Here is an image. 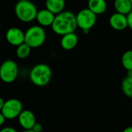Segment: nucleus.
I'll return each instance as SVG.
<instances>
[{
  "instance_id": "20e7f679",
  "label": "nucleus",
  "mask_w": 132,
  "mask_h": 132,
  "mask_svg": "<svg viewBox=\"0 0 132 132\" xmlns=\"http://www.w3.org/2000/svg\"><path fill=\"white\" fill-rule=\"evenodd\" d=\"M46 39V33L44 28L39 25L30 26L25 32V43L32 49L42 46Z\"/></svg>"
},
{
  "instance_id": "423d86ee",
  "label": "nucleus",
  "mask_w": 132,
  "mask_h": 132,
  "mask_svg": "<svg viewBox=\"0 0 132 132\" xmlns=\"http://www.w3.org/2000/svg\"><path fill=\"white\" fill-rule=\"evenodd\" d=\"M97 15L93 12L88 8L83 9L80 10L77 14H76V21L77 24V28L83 29H92L97 19Z\"/></svg>"
},
{
  "instance_id": "ddd939ff",
  "label": "nucleus",
  "mask_w": 132,
  "mask_h": 132,
  "mask_svg": "<svg viewBox=\"0 0 132 132\" xmlns=\"http://www.w3.org/2000/svg\"><path fill=\"white\" fill-rule=\"evenodd\" d=\"M107 2L105 0H88L87 8L97 15H101L107 10Z\"/></svg>"
},
{
  "instance_id": "f8f14e48",
  "label": "nucleus",
  "mask_w": 132,
  "mask_h": 132,
  "mask_svg": "<svg viewBox=\"0 0 132 132\" xmlns=\"http://www.w3.org/2000/svg\"><path fill=\"white\" fill-rule=\"evenodd\" d=\"M61 36L62 37L60 40V46L64 50H72L77 46L79 38L78 36L75 33V32L67 33Z\"/></svg>"
},
{
  "instance_id": "a878e982",
  "label": "nucleus",
  "mask_w": 132,
  "mask_h": 132,
  "mask_svg": "<svg viewBox=\"0 0 132 132\" xmlns=\"http://www.w3.org/2000/svg\"><path fill=\"white\" fill-rule=\"evenodd\" d=\"M82 31H83V32H84V34H87V33L90 32V29H83Z\"/></svg>"
},
{
  "instance_id": "7ed1b4c3",
  "label": "nucleus",
  "mask_w": 132,
  "mask_h": 132,
  "mask_svg": "<svg viewBox=\"0 0 132 132\" xmlns=\"http://www.w3.org/2000/svg\"><path fill=\"white\" fill-rule=\"evenodd\" d=\"M38 12L36 5L30 0L19 1L15 5V14L19 20L28 23L36 20Z\"/></svg>"
},
{
  "instance_id": "39448f33",
  "label": "nucleus",
  "mask_w": 132,
  "mask_h": 132,
  "mask_svg": "<svg viewBox=\"0 0 132 132\" xmlns=\"http://www.w3.org/2000/svg\"><path fill=\"white\" fill-rule=\"evenodd\" d=\"M18 64L12 60H6L0 65V80L5 84L13 83L19 76Z\"/></svg>"
},
{
  "instance_id": "412c9836",
  "label": "nucleus",
  "mask_w": 132,
  "mask_h": 132,
  "mask_svg": "<svg viewBox=\"0 0 132 132\" xmlns=\"http://www.w3.org/2000/svg\"><path fill=\"white\" fill-rule=\"evenodd\" d=\"M1 132H16V130L12 127H4L0 129Z\"/></svg>"
},
{
  "instance_id": "f257e3e1",
  "label": "nucleus",
  "mask_w": 132,
  "mask_h": 132,
  "mask_svg": "<svg viewBox=\"0 0 132 132\" xmlns=\"http://www.w3.org/2000/svg\"><path fill=\"white\" fill-rule=\"evenodd\" d=\"M53 32L59 36L73 32L77 29L76 15L70 11H63L55 15L51 25Z\"/></svg>"
},
{
  "instance_id": "4468645a",
  "label": "nucleus",
  "mask_w": 132,
  "mask_h": 132,
  "mask_svg": "<svg viewBox=\"0 0 132 132\" xmlns=\"http://www.w3.org/2000/svg\"><path fill=\"white\" fill-rule=\"evenodd\" d=\"M66 6L65 0H46V9L56 15L63 12Z\"/></svg>"
},
{
  "instance_id": "6ab92c4d",
  "label": "nucleus",
  "mask_w": 132,
  "mask_h": 132,
  "mask_svg": "<svg viewBox=\"0 0 132 132\" xmlns=\"http://www.w3.org/2000/svg\"><path fill=\"white\" fill-rule=\"evenodd\" d=\"M32 132H40L43 131V125L40 123L36 122L32 128Z\"/></svg>"
},
{
  "instance_id": "5701e85b",
  "label": "nucleus",
  "mask_w": 132,
  "mask_h": 132,
  "mask_svg": "<svg viewBox=\"0 0 132 132\" xmlns=\"http://www.w3.org/2000/svg\"><path fill=\"white\" fill-rule=\"evenodd\" d=\"M4 102H5V101L3 100V98L0 97V111H1V110H2V107H3Z\"/></svg>"
},
{
  "instance_id": "0eeeda50",
  "label": "nucleus",
  "mask_w": 132,
  "mask_h": 132,
  "mask_svg": "<svg viewBox=\"0 0 132 132\" xmlns=\"http://www.w3.org/2000/svg\"><path fill=\"white\" fill-rule=\"evenodd\" d=\"M22 110V103L19 99L10 98L5 101L1 112L3 114L6 120H13L18 118Z\"/></svg>"
},
{
  "instance_id": "393cba45",
  "label": "nucleus",
  "mask_w": 132,
  "mask_h": 132,
  "mask_svg": "<svg viewBox=\"0 0 132 132\" xmlns=\"http://www.w3.org/2000/svg\"><path fill=\"white\" fill-rule=\"evenodd\" d=\"M125 132H132V126H130V127H128L125 129Z\"/></svg>"
},
{
  "instance_id": "4be33fe9",
  "label": "nucleus",
  "mask_w": 132,
  "mask_h": 132,
  "mask_svg": "<svg viewBox=\"0 0 132 132\" xmlns=\"http://www.w3.org/2000/svg\"><path fill=\"white\" fill-rule=\"evenodd\" d=\"M5 121H6V118H5L3 114L0 111V127L3 126V125L5 123Z\"/></svg>"
},
{
  "instance_id": "1a4fd4ad",
  "label": "nucleus",
  "mask_w": 132,
  "mask_h": 132,
  "mask_svg": "<svg viewBox=\"0 0 132 132\" xmlns=\"http://www.w3.org/2000/svg\"><path fill=\"white\" fill-rule=\"evenodd\" d=\"M5 39L10 45L18 46L25 42V32L18 27H11L5 32Z\"/></svg>"
},
{
  "instance_id": "cd10ccee",
  "label": "nucleus",
  "mask_w": 132,
  "mask_h": 132,
  "mask_svg": "<svg viewBox=\"0 0 132 132\" xmlns=\"http://www.w3.org/2000/svg\"><path fill=\"white\" fill-rule=\"evenodd\" d=\"M130 2H131V3L132 4V0H130Z\"/></svg>"
},
{
  "instance_id": "a211bd4d",
  "label": "nucleus",
  "mask_w": 132,
  "mask_h": 132,
  "mask_svg": "<svg viewBox=\"0 0 132 132\" xmlns=\"http://www.w3.org/2000/svg\"><path fill=\"white\" fill-rule=\"evenodd\" d=\"M121 64L123 67L128 70L132 69V50L125 51L121 57Z\"/></svg>"
},
{
  "instance_id": "9d476101",
  "label": "nucleus",
  "mask_w": 132,
  "mask_h": 132,
  "mask_svg": "<svg viewBox=\"0 0 132 132\" xmlns=\"http://www.w3.org/2000/svg\"><path fill=\"white\" fill-rule=\"evenodd\" d=\"M109 24L111 27L114 30L117 31L125 30L128 28L127 15L116 12L110 16Z\"/></svg>"
},
{
  "instance_id": "dca6fc26",
  "label": "nucleus",
  "mask_w": 132,
  "mask_h": 132,
  "mask_svg": "<svg viewBox=\"0 0 132 132\" xmlns=\"http://www.w3.org/2000/svg\"><path fill=\"white\" fill-rule=\"evenodd\" d=\"M31 50H32V48L27 43H26L24 42L22 44L16 46L15 55H16L17 58H19L20 60L26 59L30 55Z\"/></svg>"
},
{
  "instance_id": "b1692460",
  "label": "nucleus",
  "mask_w": 132,
  "mask_h": 132,
  "mask_svg": "<svg viewBox=\"0 0 132 132\" xmlns=\"http://www.w3.org/2000/svg\"><path fill=\"white\" fill-rule=\"evenodd\" d=\"M127 76L128 77H132V69L128 70V71H127Z\"/></svg>"
},
{
  "instance_id": "bb28decb",
  "label": "nucleus",
  "mask_w": 132,
  "mask_h": 132,
  "mask_svg": "<svg viewBox=\"0 0 132 132\" xmlns=\"http://www.w3.org/2000/svg\"><path fill=\"white\" fill-rule=\"evenodd\" d=\"M19 1H27V0H17V2H19Z\"/></svg>"
},
{
  "instance_id": "9b49d317",
  "label": "nucleus",
  "mask_w": 132,
  "mask_h": 132,
  "mask_svg": "<svg viewBox=\"0 0 132 132\" xmlns=\"http://www.w3.org/2000/svg\"><path fill=\"white\" fill-rule=\"evenodd\" d=\"M55 15V14H53L47 9H43L38 10L36 16V20L37 21L39 26L43 27H48L51 26L54 20Z\"/></svg>"
},
{
  "instance_id": "f3484780",
  "label": "nucleus",
  "mask_w": 132,
  "mask_h": 132,
  "mask_svg": "<svg viewBox=\"0 0 132 132\" xmlns=\"http://www.w3.org/2000/svg\"><path fill=\"white\" fill-rule=\"evenodd\" d=\"M121 90L125 96L132 98V77H125L121 82Z\"/></svg>"
},
{
  "instance_id": "2eb2a0df",
  "label": "nucleus",
  "mask_w": 132,
  "mask_h": 132,
  "mask_svg": "<svg viewBox=\"0 0 132 132\" xmlns=\"http://www.w3.org/2000/svg\"><path fill=\"white\" fill-rule=\"evenodd\" d=\"M114 8L117 12L127 15L132 10V4L130 0H114Z\"/></svg>"
},
{
  "instance_id": "6e6552de",
  "label": "nucleus",
  "mask_w": 132,
  "mask_h": 132,
  "mask_svg": "<svg viewBox=\"0 0 132 132\" xmlns=\"http://www.w3.org/2000/svg\"><path fill=\"white\" fill-rule=\"evenodd\" d=\"M18 122L25 131L32 132V127L36 123V118L32 111L29 110H22L17 118Z\"/></svg>"
},
{
  "instance_id": "aec40b11",
  "label": "nucleus",
  "mask_w": 132,
  "mask_h": 132,
  "mask_svg": "<svg viewBox=\"0 0 132 132\" xmlns=\"http://www.w3.org/2000/svg\"><path fill=\"white\" fill-rule=\"evenodd\" d=\"M127 20H128V28L132 30V10L127 15Z\"/></svg>"
},
{
  "instance_id": "f03ea898",
  "label": "nucleus",
  "mask_w": 132,
  "mask_h": 132,
  "mask_svg": "<svg viewBox=\"0 0 132 132\" xmlns=\"http://www.w3.org/2000/svg\"><path fill=\"white\" fill-rule=\"evenodd\" d=\"M30 81L37 87H45L50 84L53 77L50 67L46 63L35 65L29 72Z\"/></svg>"
}]
</instances>
